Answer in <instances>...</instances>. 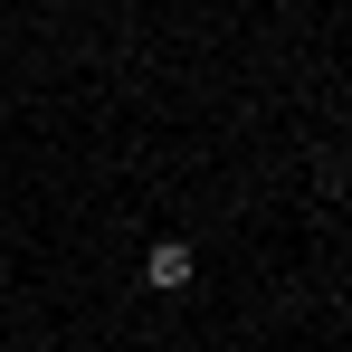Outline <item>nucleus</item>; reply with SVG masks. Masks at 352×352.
Masks as SVG:
<instances>
[{
  "mask_svg": "<svg viewBox=\"0 0 352 352\" xmlns=\"http://www.w3.org/2000/svg\"><path fill=\"white\" fill-rule=\"evenodd\" d=\"M343 162H352V143H343Z\"/></svg>",
  "mask_w": 352,
  "mask_h": 352,
  "instance_id": "obj_2",
  "label": "nucleus"
},
{
  "mask_svg": "<svg viewBox=\"0 0 352 352\" xmlns=\"http://www.w3.org/2000/svg\"><path fill=\"white\" fill-rule=\"evenodd\" d=\"M190 267H200V257H190V238H162V248L143 257V276H153L162 295H181V286H190Z\"/></svg>",
  "mask_w": 352,
  "mask_h": 352,
  "instance_id": "obj_1",
  "label": "nucleus"
}]
</instances>
